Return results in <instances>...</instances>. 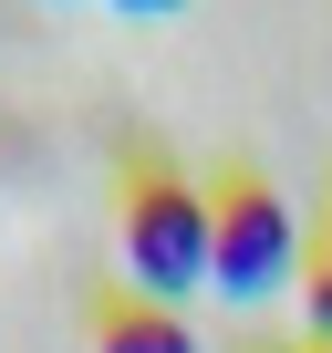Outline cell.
<instances>
[{"label": "cell", "instance_id": "obj_1", "mask_svg": "<svg viewBox=\"0 0 332 353\" xmlns=\"http://www.w3.org/2000/svg\"><path fill=\"white\" fill-rule=\"evenodd\" d=\"M125 281L135 301L177 312L187 291H208V198L187 188V176H135L125 188Z\"/></svg>", "mask_w": 332, "mask_h": 353}, {"label": "cell", "instance_id": "obj_2", "mask_svg": "<svg viewBox=\"0 0 332 353\" xmlns=\"http://www.w3.org/2000/svg\"><path fill=\"white\" fill-rule=\"evenodd\" d=\"M291 270H301V229H291V208L260 188V176H229V188L208 198V291H229V301H270V291H291Z\"/></svg>", "mask_w": 332, "mask_h": 353}, {"label": "cell", "instance_id": "obj_3", "mask_svg": "<svg viewBox=\"0 0 332 353\" xmlns=\"http://www.w3.org/2000/svg\"><path fill=\"white\" fill-rule=\"evenodd\" d=\"M94 353H198V332L177 312H156V301H114L104 332H94Z\"/></svg>", "mask_w": 332, "mask_h": 353}, {"label": "cell", "instance_id": "obj_4", "mask_svg": "<svg viewBox=\"0 0 332 353\" xmlns=\"http://www.w3.org/2000/svg\"><path fill=\"white\" fill-rule=\"evenodd\" d=\"M301 301H311V332H322V353H332V260L311 270V291H301Z\"/></svg>", "mask_w": 332, "mask_h": 353}, {"label": "cell", "instance_id": "obj_5", "mask_svg": "<svg viewBox=\"0 0 332 353\" xmlns=\"http://www.w3.org/2000/svg\"><path fill=\"white\" fill-rule=\"evenodd\" d=\"M114 11H135V21H166V11H187V0H114Z\"/></svg>", "mask_w": 332, "mask_h": 353}]
</instances>
